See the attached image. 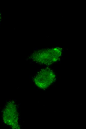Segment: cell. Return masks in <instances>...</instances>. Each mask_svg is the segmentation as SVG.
<instances>
[{
	"instance_id": "obj_2",
	"label": "cell",
	"mask_w": 86,
	"mask_h": 129,
	"mask_svg": "<svg viewBox=\"0 0 86 129\" xmlns=\"http://www.w3.org/2000/svg\"><path fill=\"white\" fill-rule=\"evenodd\" d=\"M47 69H43L36 74L34 78L36 85L42 89L46 88L53 83L55 78V74Z\"/></svg>"
},
{
	"instance_id": "obj_1",
	"label": "cell",
	"mask_w": 86,
	"mask_h": 129,
	"mask_svg": "<svg viewBox=\"0 0 86 129\" xmlns=\"http://www.w3.org/2000/svg\"><path fill=\"white\" fill-rule=\"evenodd\" d=\"M3 117L5 124L11 126L13 129H19L18 113L13 102H10L7 104L4 110Z\"/></svg>"
}]
</instances>
